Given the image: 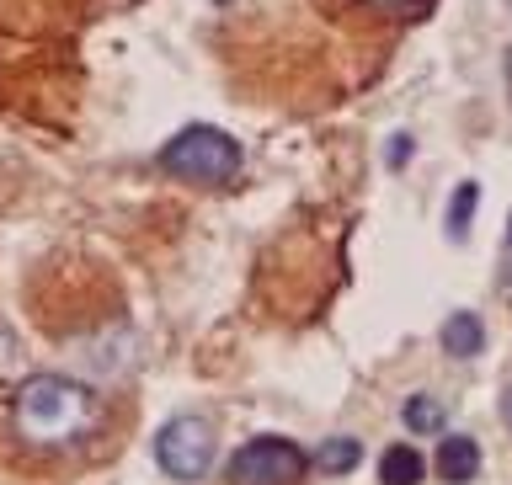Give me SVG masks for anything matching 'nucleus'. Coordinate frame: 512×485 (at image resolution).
I'll return each mask as SVG.
<instances>
[{
    "label": "nucleus",
    "instance_id": "nucleus-5",
    "mask_svg": "<svg viewBox=\"0 0 512 485\" xmlns=\"http://www.w3.org/2000/svg\"><path fill=\"white\" fill-rule=\"evenodd\" d=\"M432 475L443 485H470L480 475V443L464 438V432H443L438 454H432Z\"/></svg>",
    "mask_w": 512,
    "mask_h": 485
},
{
    "label": "nucleus",
    "instance_id": "nucleus-8",
    "mask_svg": "<svg viewBox=\"0 0 512 485\" xmlns=\"http://www.w3.org/2000/svg\"><path fill=\"white\" fill-rule=\"evenodd\" d=\"M400 422H406L416 438H427V432H443L448 427V406L438 395H411L406 406H400Z\"/></svg>",
    "mask_w": 512,
    "mask_h": 485
},
{
    "label": "nucleus",
    "instance_id": "nucleus-12",
    "mask_svg": "<svg viewBox=\"0 0 512 485\" xmlns=\"http://www.w3.org/2000/svg\"><path fill=\"white\" fill-rule=\"evenodd\" d=\"M502 294L512 299V230H507V256H502Z\"/></svg>",
    "mask_w": 512,
    "mask_h": 485
},
{
    "label": "nucleus",
    "instance_id": "nucleus-11",
    "mask_svg": "<svg viewBox=\"0 0 512 485\" xmlns=\"http://www.w3.org/2000/svg\"><path fill=\"white\" fill-rule=\"evenodd\" d=\"M368 6H379V11H395V16H422L432 0H368Z\"/></svg>",
    "mask_w": 512,
    "mask_h": 485
},
{
    "label": "nucleus",
    "instance_id": "nucleus-2",
    "mask_svg": "<svg viewBox=\"0 0 512 485\" xmlns=\"http://www.w3.org/2000/svg\"><path fill=\"white\" fill-rule=\"evenodd\" d=\"M160 171H171L176 182H192V187L230 182V176L240 171V144L224 134V128L192 123L160 150Z\"/></svg>",
    "mask_w": 512,
    "mask_h": 485
},
{
    "label": "nucleus",
    "instance_id": "nucleus-13",
    "mask_svg": "<svg viewBox=\"0 0 512 485\" xmlns=\"http://www.w3.org/2000/svg\"><path fill=\"white\" fill-rule=\"evenodd\" d=\"M406 155H411V139L400 134V139H395V155H390V160H395V166H406Z\"/></svg>",
    "mask_w": 512,
    "mask_h": 485
},
{
    "label": "nucleus",
    "instance_id": "nucleus-6",
    "mask_svg": "<svg viewBox=\"0 0 512 485\" xmlns=\"http://www.w3.org/2000/svg\"><path fill=\"white\" fill-rule=\"evenodd\" d=\"M443 352L448 358H480V352H486V320L470 315V310L448 315L443 320Z\"/></svg>",
    "mask_w": 512,
    "mask_h": 485
},
{
    "label": "nucleus",
    "instance_id": "nucleus-4",
    "mask_svg": "<svg viewBox=\"0 0 512 485\" xmlns=\"http://www.w3.org/2000/svg\"><path fill=\"white\" fill-rule=\"evenodd\" d=\"M310 475V454L288 438H256L230 459V485H299Z\"/></svg>",
    "mask_w": 512,
    "mask_h": 485
},
{
    "label": "nucleus",
    "instance_id": "nucleus-7",
    "mask_svg": "<svg viewBox=\"0 0 512 485\" xmlns=\"http://www.w3.org/2000/svg\"><path fill=\"white\" fill-rule=\"evenodd\" d=\"M422 475H427V459L411 443H395L379 454V485H422Z\"/></svg>",
    "mask_w": 512,
    "mask_h": 485
},
{
    "label": "nucleus",
    "instance_id": "nucleus-14",
    "mask_svg": "<svg viewBox=\"0 0 512 485\" xmlns=\"http://www.w3.org/2000/svg\"><path fill=\"white\" fill-rule=\"evenodd\" d=\"M502 422L512 427V384H507V390H502Z\"/></svg>",
    "mask_w": 512,
    "mask_h": 485
},
{
    "label": "nucleus",
    "instance_id": "nucleus-9",
    "mask_svg": "<svg viewBox=\"0 0 512 485\" xmlns=\"http://www.w3.org/2000/svg\"><path fill=\"white\" fill-rule=\"evenodd\" d=\"M358 459H363V443L358 438H326V443H320V454H315V470L336 480V475L358 470Z\"/></svg>",
    "mask_w": 512,
    "mask_h": 485
},
{
    "label": "nucleus",
    "instance_id": "nucleus-1",
    "mask_svg": "<svg viewBox=\"0 0 512 485\" xmlns=\"http://www.w3.org/2000/svg\"><path fill=\"white\" fill-rule=\"evenodd\" d=\"M11 427L27 448H75L102 427V395L70 374H32L11 400Z\"/></svg>",
    "mask_w": 512,
    "mask_h": 485
},
{
    "label": "nucleus",
    "instance_id": "nucleus-10",
    "mask_svg": "<svg viewBox=\"0 0 512 485\" xmlns=\"http://www.w3.org/2000/svg\"><path fill=\"white\" fill-rule=\"evenodd\" d=\"M475 208H480V182H459L454 187V198H448V240H464L470 235V219H475Z\"/></svg>",
    "mask_w": 512,
    "mask_h": 485
},
{
    "label": "nucleus",
    "instance_id": "nucleus-3",
    "mask_svg": "<svg viewBox=\"0 0 512 485\" xmlns=\"http://www.w3.org/2000/svg\"><path fill=\"white\" fill-rule=\"evenodd\" d=\"M214 454H219L214 422H203V416H192V411H187V416H171V422L155 432V464H160L171 480H182V485L208 480V470H214Z\"/></svg>",
    "mask_w": 512,
    "mask_h": 485
}]
</instances>
